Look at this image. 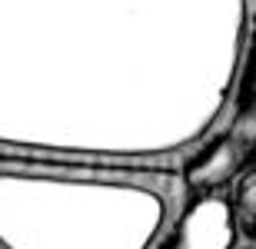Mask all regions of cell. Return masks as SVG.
<instances>
[{"instance_id": "1", "label": "cell", "mask_w": 256, "mask_h": 249, "mask_svg": "<svg viewBox=\"0 0 256 249\" xmlns=\"http://www.w3.org/2000/svg\"><path fill=\"white\" fill-rule=\"evenodd\" d=\"M246 0H0V146L160 156L223 116Z\"/></svg>"}, {"instance_id": "2", "label": "cell", "mask_w": 256, "mask_h": 249, "mask_svg": "<svg viewBox=\"0 0 256 249\" xmlns=\"http://www.w3.org/2000/svg\"><path fill=\"white\" fill-rule=\"evenodd\" d=\"M163 223L166 200L143 183L0 170L4 249H150Z\"/></svg>"}, {"instance_id": "3", "label": "cell", "mask_w": 256, "mask_h": 249, "mask_svg": "<svg viewBox=\"0 0 256 249\" xmlns=\"http://www.w3.org/2000/svg\"><path fill=\"white\" fill-rule=\"evenodd\" d=\"M256 163V103L246 110H236L230 130L210 140L190 163L183 166L186 186L193 193H213L236 180L243 170Z\"/></svg>"}, {"instance_id": "4", "label": "cell", "mask_w": 256, "mask_h": 249, "mask_svg": "<svg viewBox=\"0 0 256 249\" xmlns=\"http://www.w3.org/2000/svg\"><path fill=\"white\" fill-rule=\"evenodd\" d=\"M0 166H17V170H44L60 176H173L163 166H140V163H120L106 156H86V153H60V150H20V146H0Z\"/></svg>"}, {"instance_id": "5", "label": "cell", "mask_w": 256, "mask_h": 249, "mask_svg": "<svg viewBox=\"0 0 256 249\" xmlns=\"http://www.w3.org/2000/svg\"><path fill=\"white\" fill-rule=\"evenodd\" d=\"M236 236L240 233L230 200L203 193L183 210L173 233L156 249H233Z\"/></svg>"}, {"instance_id": "6", "label": "cell", "mask_w": 256, "mask_h": 249, "mask_svg": "<svg viewBox=\"0 0 256 249\" xmlns=\"http://www.w3.org/2000/svg\"><path fill=\"white\" fill-rule=\"evenodd\" d=\"M233 220H236V233L246 243H256V163L236 176L233 186Z\"/></svg>"}, {"instance_id": "7", "label": "cell", "mask_w": 256, "mask_h": 249, "mask_svg": "<svg viewBox=\"0 0 256 249\" xmlns=\"http://www.w3.org/2000/svg\"><path fill=\"white\" fill-rule=\"evenodd\" d=\"M256 103V27H253V40H250V53H246V67L240 77V93H236V110H246Z\"/></svg>"}]
</instances>
